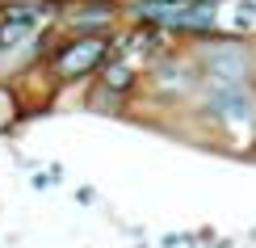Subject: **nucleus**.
Segmentation results:
<instances>
[{"label":"nucleus","instance_id":"7ed1b4c3","mask_svg":"<svg viewBox=\"0 0 256 248\" xmlns=\"http://www.w3.org/2000/svg\"><path fill=\"white\" fill-rule=\"evenodd\" d=\"M130 63L126 59H114V63H105V80H101V89H110L114 97H122L126 89H130Z\"/></svg>","mask_w":256,"mask_h":248},{"label":"nucleus","instance_id":"f257e3e1","mask_svg":"<svg viewBox=\"0 0 256 248\" xmlns=\"http://www.w3.org/2000/svg\"><path fill=\"white\" fill-rule=\"evenodd\" d=\"M105 51H110V42H105L101 34H84V38L63 42V47H59V55H55V76H59V80L88 76V72L105 59Z\"/></svg>","mask_w":256,"mask_h":248},{"label":"nucleus","instance_id":"f03ea898","mask_svg":"<svg viewBox=\"0 0 256 248\" xmlns=\"http://www.w3.org/2000/svg\"><path fill=\"white\" fill-rule=\"evenodd\" d=\"M110 17H114L110 5H80L76 13H72V26H76V30H105Z\"/></svg>","mask_w":256,"mask_h":248},{"label":"nucleus","instance_id":"20e7f679","mask_svg":"<svg viewBox=\"0 0 256 248\" xmlns=\"http://www.w3.org/2000/svg\"><path fill=\"white\" fill-rule=\"evenodd\" d=\"M236 30H256V0H240L236 5Z\"/></svg>","mask_w":256,"mask_h":248}]
</instances>
